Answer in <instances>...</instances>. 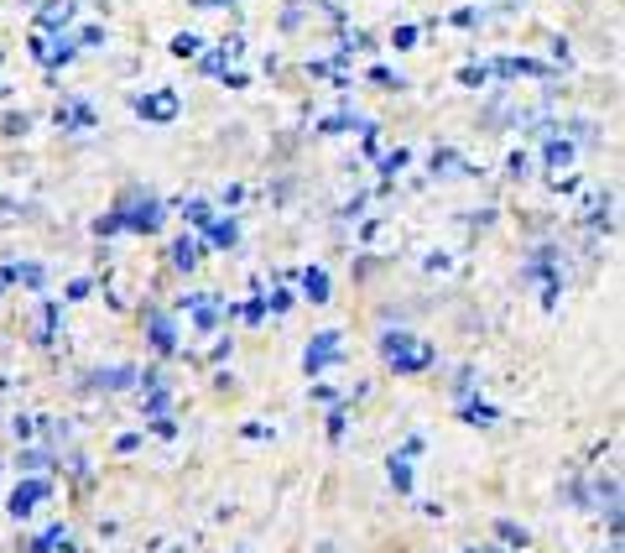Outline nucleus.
I'll list each match as a JSON object with an SVG mask.
<instances>
[]
</instances>
